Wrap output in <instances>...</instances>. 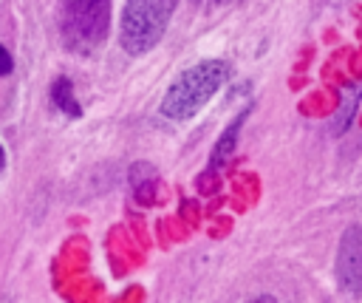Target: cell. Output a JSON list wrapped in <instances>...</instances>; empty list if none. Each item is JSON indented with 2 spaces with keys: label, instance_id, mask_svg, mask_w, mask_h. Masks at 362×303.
Returning <instances> with one entry per match:
<instances>
[{
  "label": "cell",
  "instance_id": "cell-9",
  "mask_svg": "<svg viewBox=\"0 0 362 303\" xmlns=\"http://www.w3.org/2000/svg\"><path fill=\"white\" fill-rule=\"evenodd\" d=\"M4 162H6V156H4V147H0V170H4Z\"/></svg>",
  "mask_w": 362,
  "mask_h": 303
},
{
  "label": "cell",
  "instance_id": "cell-3",
  "mask_svg": "<svg viewBox=\"0 0 362 303\" xmlns=\"http://www.w3.org/2000/svg\"><path fill=\"white\" fill-rule=\"evenodd\" d=\"M108 0H65L62 32L71 51H94L108 34Z\"/></svg>",
  "mask_w": 362,
  "mask_h": 303
},
{
  "label": "cell",
  "instance_id": "cell-4",
  "mask_svg": "<svg viewBox=\"0 0 362 303\" xmlns=\"http://www.w3.org/2000/svg\"><path fill=\"white\" fill-rule=\"evenodd\" d=\"M337 278L348 295L354 297L362 295V227L356 224H351L342 233L340 255H337Z\"/></svg>",
  "mask_w": 362,
  "mask_h": 303
},
{
  "label": "cell",
  "instance_id": "cell-6",
  "mask_svg": "<svg viewBox=\"0 0 362 303\" xmlns=\"http://www.w3.org/2000/svg\"><path fill=\"white\" fill-rule=\"evenodd\" d=\"M238 130H241V119H235L227 130H224V136L215 142V154H212V165H224L232 154H235V144H238Z\"/></svg>",
  "mask_w": 362,
  "mask_h": 303
},
{
  "label": "cell",
  "instance_id": "cell-2",
  "mask_svg": "<svg viewBox=\"0 0 362 303\" xmlns=\"http://www.w3.org/2000/svg\"><path fill=\"white\" fill-rule=\"evenodd\" d=\"M176 6L179 0H127L122 12V48L127 54L156 48Z\"/></svg>",
  "mask_w": 362,
  "mask_h": 303
},
{
  "label": "cell",
  "instance_id": "cell-8",
  "mask_svg": "<svg viewBox=\"0 0 362 303\" xmlns=\"http://www.w3.org/2000/svg\"><path fill=\"white\" fill-rule=\"evenodd\" d=\"M249 303H277V300L269 297V295H260V297H255V300H249Z\"/></svg>",
  "mask_w": 362,
  "mask_h": 303
},
{
  "label": "cell",
  "instance_id": "cell-5",
  "mask_svg": "<svg viewBox=\"0 0 362 303\" xmlns=\"http://www.w3.org/2000/svg\"><path fill=\"white\" fill-rule=\"evenodd\" d=\"M51 100L57 102V108H62L68 116H80V102L74 100V86H71L65 77H60L57 83H54V88H51Z\"/></svg>",
  "mask_w": 362,
  "mask_h": 303
},
{
  "label": "cell",
  "instance_id": "cell-1",
  "mask_svg": "<svg viewBox=\"0 0 362 303\" xmlns=\"http://www.w3.org/2000/svg\"><path fill=\"white\" fill-rule=\"evenodd\" d=\"M227 62L221 60H207L198 62L195 68L184 71L181 77L170 86V91L162 100V114L170 119H190L215 91H218L227 80Z\"/></svg>",
  "mask_w": 362,
  "mask_h": 303
},
{
  "label": "cell",
  "instance_id": "cell-7",
  "mask_svg": "<svg viewBox=\"0 0 362 303\" xmlns=\"http://www.w3.org/2000/svg\"><path fill=\"white\" fill-rule=\"evenodd\" d=\"M12 65H15V62H12V54H9L4 46H0V77H4V74H9Z\"/></svg>",
  "mask_w": 362,
  "mask_h": 303
}]
</instances>
